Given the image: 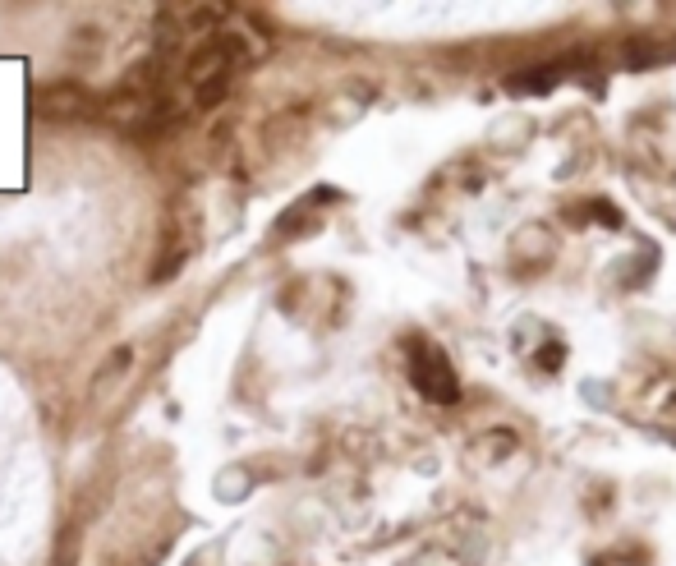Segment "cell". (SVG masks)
<instances>
[{
	"label": "cell",
	"instance_id": "obj_1",
	"mask_svg": "<svg viewBox=\"0 0 676 566\" xmlns=\"http://www.w3.org/2000/svg\"><path fill=\"white\" fill-rule=\"evenodd\" d=\"M37 106L51 120H74V115L93 111V92L83 88L78 78H56V83H47V88L37 92Z\"/></svg>",
	"mask_w": 676,
	"mask_h": 566
},
{
	"label": "cell",
	"instance_id": "obj_2",
	"mask_svg": "<svg viewBox=\"0 0 676 566\" xmlns=\"http://www.w3.org/2000/svg\"><path fill=\"white\" fill-rule=\"evenodd\" d=\"M129 364H134V350H129V346H120L115 354H106V364L97 368V378H93V400L106 396V387H110V383H120L124 373H129Z\"/></svg>",
	"mask_w": 676,
	"mask_h": 566
},
{
	"label": "cell",
	"instance_id": "obj_3",
	"mask_svg": "<svg viewBox=\"0 0 676 566\" xmlns=\"http://www.w3.org/2000/svg\"><path fill=\"white\" fill-rule=\"evenodd\" d=\"M231 83H235V69H221V74H212V78H202V83H194V111H212L216 102H226Z\"/></svg>",
	"mask_w": 676,
	"mask_h": 566
}]
</instances>
